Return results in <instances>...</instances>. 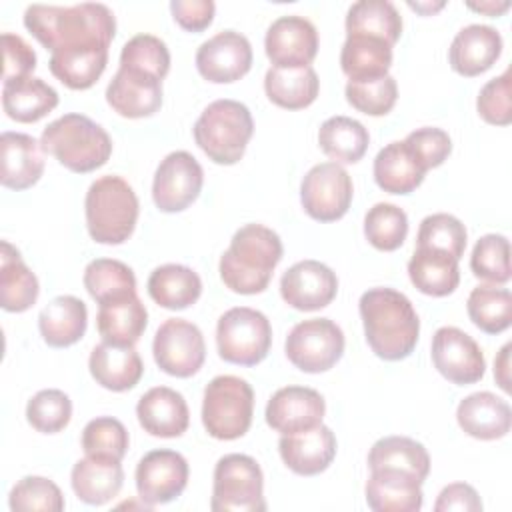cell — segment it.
I'll return each mask as SVG.
<instances>
[{"instance_id": "45", "label": "cell", "mask_w": 512, "mask_h": 512, "mask_svg": "<svg viewBox=\"0 0 512 512\" xmlns=\"http://www.w3.org/2000/svg\"><path fill=\"white\" fill-rule=\"evenodd\" d=\"M128 430L112 416H98L82 430V450L86 456L122 460L128 452Z\"/></svg>"}, {"instance_id": "55", "label": "cell", "mask_w": 512, "mask_h": 512, "mask_svg": "<svg viewBox=\"0 0 512 512\" xmlns=\"http://www.w3.org/2000/svg\"><path fill=\"white\" fill-rule=\"evenodd\" d=\"M170 12L180 28L202 32L212 24L216 4L212 0H172Z\"/></svg>"}, {"instance_id": "54", "label": "cell", "mask_w": 512, "mask_h": 512, "mask_svg": "<svg viewBox=\"0 0 512 512\" xmlns=\"http://www.w3.org/2000/svg\"><path fill=\"white\" fill-rule=\"evenodd\" d=\"M2 56H4L2 82L32 76V72L36 68V52L22 36L4 32L2 34Z\"/></svg>"}, {"instance_id": "2", "label": "cell", "mask_w": 512, "mask_h": 512, "mask_svg": "<svg viewBox=\"0 0 512 512\" xmlns=\"http://www.w3.org/2000/svg\"><path fill=\"white\" fill-rule=\"evenodd\" d=\"M358 310L366 342L378 358L396 362L412 354L420 320L406 294L388 286L370 288L360 296Z\"/></svg>"}, {"instance_id": "41", "label": "cell", "mask_w": 512, "mask_h": 512, "mask_svg": "<svg viewBox=\"0 0 512 512\" xmlns=\"http://www.w3.org/2000/svg\"><path fill=\"white\" fill-rule=\"evenodd\" d=\"M320 150L336 164L358 162L370 144L366 126L350 116H332L318 130Z\"/></svg>"}, {"instance_id": "25", "label": "cell", "mask_w": 512, "mask_h": 512, "mask_svg": "<svg viewBox=\"0 0 512 512\" xmlns=\"http://www.w3.org/2000/svg\"><path fill=\"white\" fill-rule=\"evenodd\" d=\"M458 426L476 440H498L510 432V404L492 392H474L456 408Z\"/></svg>"}, {"instance_id": "44", "label": "cell", "mask_w": 512, "mask_h": 512, "mask_svg": "<svg viewBox=\"0 0 512 512\" xmlns=\"http://www.w3.org/2000/svg\"><path fill=\"white\" fill-rule=\"evenodd\" d=\"M364 236L376 250H398L408 236L406 212L390 202L374 204L364 216Z\"/></svg>"}, {"instance_id": "20", "label": "cell", "mask_w": 512, "mask_h": 512, "mask_svg": "<svg viewBox=\"0 0 512 512\" xmlns=\"http://www.w3.org/2000/svg\"><path fill=\"white\" fill-rule=\"evenodd\" d=\"M106 102L124 118H148L162 106V80L142 70L118 68L106 88Z\"/></svg>"}, {"instance_id": "56", "label": "cell", "mask_w": 512, "mask_h": 512, "mask_svg": "<svg viewBox=\"0 0 512 512\" xmlns=\"http://www.w3.org/2000/svg\"><path fill=\"white\" fill-rule=\"evenodd\" d=\"M436 512H480L482 500L478 492L466 482H452L444 486L434 502Z\"/></svg>"}, {"instance_id": "15", "label": "cell", "mask_w": 512, "mask_h": 512, "mask_svg": "<svg viewBox=\"0 0 512 512\" xmlns=\"http://www.w3.org/2000/svg\"><path fill=\"white\" fill-rule=\"evenodd\" d=\"M434 368L452 384L468 386L482 380L486 360L478 342L456 326H442L432 336Z\"/></svg>"}, {"instance_id": "51", "label": "cell", "mask_w": 512, "mask_h": 512, "mask_svg": "<svg viewBox=\"0 0 512 512\" xmlns=\"http://www.w3.org/2000/svg\"><path fill=\"white\" fill-rule=\"evenodd\" d=\"M344 94L348 104L358 112L368 116H384L398 100V84L390 74L366 82L348 80Z\"/></svg>"}, {"instance_id": "46", "label": "cell", "mask_w": 512, "mask_h": 512, "mask_svg": "<svg viewBox=\"0 0 512 512\" xmlns=\"http://www.w3.org/2000/svg\"><path fill=\"white\" fill-rule=\"evenodd\" d=\"M468 232L466 226L452 214H430L420 222L416 244L422 248H434L460 260L466 250Z\"/></svg>"}, {"instance_id": "29", "label": "cell", "mask_w": 512, "mask_h": 512, "mask_svg": "<svg viewBox=\"0 0 512 512\" xmlns=\"http://www.w3.org/2000/svg\"><path fill=\"white\" fill-rule=\"evenodd\" d=\"M88 326L86 304L70 294L56 296L38 314L42 340L52 348H68L76 344Z\"/></svg>"}, {"instance_id": "38", "label": "cell", "mask_w": 512, "mask_h": 512, "mask_svg": "<svg viewBox=\"0 0 512 512\" xmlns=\"http://www.w3.org/2000/svg\"><path fill=\"white\" fill-rule=\"evenodd\" d=\"M108 64V48L86 46L56 50L50 56V72L70 90L92 88Z\"/></svg>"}, {"instance_id": "9", "label": "cell", "mask_w": 512, "mask_h": 512, "mask_svg": "<svg viewBox=\"0 0 512 512\" xmlns=\"http://www.w3.org/2000/svg\"><path fill=\"white\" fill-rule=\"evenodd\" d=\"M216 346L224 362L256 366L268 356L272 346L270 320L260 310L234 306L218 318Z\"/></svg>"}, {"instance_id": "57", "label": "cell", "mask_w": 512, "mask_h": 512, "mask_svg": "<svg viewBox=\"0 0 512 512\" xmlns=\"http://www.w3.org/2000/svg\"><path fill=\"white\" fill-rule=\"evenodd\" d=\"M510 350L512 344L506 342L494 360V378L504 392H510Z\"/></svg>"}, {"instance_id": "37", "label": "cell", "mask_w": 512, "mask_h": 512, "mask_svg": "<svg viewBox=\"0 0 512 512\" xmlns=\"http://www.w3.org/2000/svg\"><path fill=\"white\" fill-rule=\"evenodd\" d=\"M150 298L166 310H184L202 294L200 276L184 264H162L148 276Z\"/></svg>"}, {"instance_id": "3", "label": "cell", "mask_w": 512, "mask_h": 512, "mask_svg": "<svg viewBox=\"0 0 512 512\" xmlns=\"http://www.w3.org/2000/svg\"><path fill=\"white\" fill-rule=\"evenodd\" d=\"M282 254V240L272 228L244 224L220 256V278L236 294H260L268 288Z\"/></svg>"}, {"instance_id": "6", "label": "cell", "mask_w": 512, "mask_h": 512, "mask_svg": "<svg viewBox=\"0 0 512 512\" xmlns=\"http://www.w3.org/2000/svg\"><path fill=\"white\" fill-rule=\"evenodd\" d=\"M198 148L216 164H236L254 134V120L246 104L230 98L210 102L192 128Z\"/></svg>"}, {"instance_id": "22", "label": "cell", "mask_w": 512, "mask_h": 512, "mask_svg": "<svg viewBox=\"0 0 512 512\" xmlns=\"http://www.w3.org/2000/svg\"><path fill=\"white\" fill-rule=\"evenodd\" d=\"M502 54V36L488 24H468L454 36L448 62L460 76L472 78L492 68Z\"/></svg>"}, {"instance_id": "50", "label": "cell", "mask_w": 512, "mask_h": 512, "mask_svg": "<svg viewBox=\"0 0 512 512\" xmlns=\"http://www.w3.org/2000/svg\"><path fill=\"white\" fill-rule=\"evenodd\" d=\"M8 504L14 512H62L66 506L60 488L44 476H24L18 480L10 490Z\"/></svg>"}, {"instance_id": "16", "label": "cell", "mask_w": 512, "mask_h": 512, "mask_svg": "<svg viewBox=\"0 0 512 512\" xmlns=\"http://www.w3.org/2000/svg\"><path fill=\"white\" fill-rule=\"evenodd\" d=\"M200 76L214 84H230L246 76L252 68L250 40L236 30H222L196 50Z\"/></svg>"}, {"instance_id": "35", "label": "cell", "mask_w": 512, "mask_h": 512, "mask_svg": "<svg viewBox=\"0 0 512 512\" xmlns=\"http://www.w3.org/2000/svg\"><path fill=\"white\" fill-rule=\"evenodd\" d=\"M372 172L376 184L388 194H410L426 176V170L416 162L404 140L386 144L376 154Z\"/></svg>"}, {"instance_id": "11", "label": "cell", "mask_w": 512, "mask_h": 512, "mask_svg": "<svg viewBox=\"0 0 512 512\" xmlns=\"http://www.w3.org/2000/svg\"><path fill=\"white\" fill-rule=\"evenodd\" d=\"M352 196V178L336 162L312 166L300 184L302 208L318 222L340 220L348 212Z\"/></svg>"}, {"instance_id": "49", "label": "cell", "mask_w": 512, "mask_h": 512, "mask_svg": "<svg viewBox=\"0 0 512 512\" xmlns=\"http://www.w3.org/2000/svg\"><path fill=\"white\" fill-rule=\"evenodd\" d=\"M120 68L142 70L164 80L170 70L168 46L154 34H136L122 46Z\"/></svg>"}, {"instance_id": "23", "label": "cell", "mask_w": 512, "mask_h": 512, "mask_svg": "<svg viewBox=\"0 0 512 512\" xmlns=\"http://www.w3.org/2000/svg\"><path fill=\"white\" fill-rule=\"evenodd\" d=\"M144 432L156 438H178L188 430L190 410L184 396L168 386H154L136 404Z\"/></svg>"}, {"instance_id": "10", "label": "cell", "mask_w": 512, "mask_h": 512, "mask_svg": "<svg viewBox=\"0 0 512 512\" xmlns=\"http://www.w3.org/2000/svg\"><path fill=\"white\" fill-rule=\"evenodd\" d=\"M344 332L330 318L298 322L286 336V358L302 372L320 374L330 370L344 354Z\"/></svg>"}, {"instance_id": "48", "label": "cell", "mask_w": 512, "mask_h": 512, "mask_svg": "<svg viewBox=\"0 0 512 512\" xmlns=\"http://www.w3.org/2000/svg\"><path fill=\"white\" fill-rule=\"evenodd\" d=\"M472 274L492 284H506L510 280V244L502 234H484L474 244L470 256Z\"/></svg>"}, {"instance_id": "21", "label": "cell", "mask_w": 512, "mask_h": 512, "mask_svg": "<svg viewBox=\"0 0 512 512\" xmlns=\"http://www.w3.org/2000/svg\"><path fill=\"white\" fill-rule=\"evenodd\" d=\"M278 452L294 474L316 476L332 464L336 456V436L328 426L318 424L294 434H282Z\"/></svg>"}, {"instance_id": "43", "label": "cell", "mask_w": 512, "mask_h": 512, "mask_svg": "<svg viewBox=\"0 0 512 512\" xmlns=\"http://www.w3.org/2000/svg\"><path fill=\"white\" fill-rule=\"evenodd\" d=\"M468 316L486 334H500L512 324V294L496 284L476 286L466 302Z\"/></svg>"}, {"instance_id": "8", "label": "cell", "mask_w": 512, "mask_h": 512, "mask_svg": "<svg viewBox=\"0 0 512 512\" xmlns=\"http://www.w3.org/2000/svg\"><path fill=\"white\" fill-rule=\"evenodd\" d=\"M210 508L214 512H264V474L248 454H226L214 466Z\"/></svg>"}, {"instance_id": "17", "label": "cell", "mask_w": 512, "mask_h": 512, "mask_svg": "<svg viewBox=\"0 0 512 512\" xmlns=\"http://www.w3.org/2000/svg\"><path fill=\"white\" fill-rule=\"evenodd\" d=\"M264 50L276 68L310 66L318 54V30L304 16H280L266 30Z\"/></svg>"}, {"instance_id": "7", "label": "cell", "mask_w": 512, "mask_h": 512, "mask_svg": "<svg viewBox=\"0 0 512 512\" xmlns=\"http://www.w3.org/2000/svg\"><path fill=\"white\" fill-rule=\"evenodd\" d=\"M252 414L254 390L244 378L222 374L206 384L202 398V424L212 438H242L252 424Z\"/></svg>"}, {"instance_id": "32", "label": "cell", "mask_w": 512, "mask_h": 512, "mask_svg": "<svg viewBox=\"0 0 512 512\" xmlns=\"http://www.w3.org/2000/svg\"><path fill=\"white\" fill-rule=\"evenodd\" d=\"M96 326L104 342L134 346L146 330L148 312L138 294L98 304Z\"/></svg>"}, {"instance_id": "30", "label": "cell", "mask_w": 512, "mask_h": 512, "mask_svg": "<svg viewBox=\"0 0 512 512\" xmlns=\"http://www.w3.org/2000/svg\"><path fill=\"white\" fill-rule=\"evenodd\" d=\"M58 106V92L42 78L26 76L2 82V108L8 118L32 124Z\"/></svg>"}, {"instance_id": "52", "label": "cell", "mask_w": 512, "mask_h": 512, "mask_svg": "<svg viewBox=\"0 0 512 512\" xmlns=\"http://www.w3.org/2000/svg\"><path fill=\"white\" fill-rule=\"evenodd\" d=\"M510 70L488 80L476 98V110L480 118L494 126H508L512 122V104H510Z\"/></svg>"}, {"instance_id": "58", "label": "cell", "mask_w": 512, "mask_h": 512, "mask_svg": "<svg viewBox=\"0 0 512 512\" xmlns=\"http://www.w3.org/2000/svg\"><path fill=\"white\" fill-rule=\"evenodd\" d=\"M470 10L474 12H480V14H486V16H500L504 14L508 8H510V2L504 0V2H494V0H488V2H468L466 4Z\"/></svg>"}, {"instance_id": "5", "label": "cell", "mask_w": 512, "mask_h": 512, "mask_svg": "<svg viewBox=\"0 0 512 512\" xmlns=\"http://www.w3.org/2000/svg\"><path fill=\"white\" fill-rule=\"evenodd\" d=\"M138 198L134 188L120 176L96 178L84 198L86 228L98 244L126 242L138 220Z\"/></svg>"}, {"instance_id": "19", "label": "cell", "mask_w": 512, "mask_h": 512, "mask_svg": "<svg viewBox=\"0 0 512 512\" xmlns=\"http://www.w3.org/2000/svg\"><path fill=\"white\" fill-rule=\"evenodd\" d=\"M326 402L308 386H284L266 404V424L280 434H294L322 424Z\"/></svg>"}, {"instance_id": "13", "label": "cell", "mask_w": 512, "mask_h": 512, "mask_svg": "<svg viewBox=\"0 0 512 512\" xmlns=\"http://www.w3.org/2000/svg\"><path fill=\"white\" fill-rule=\"evenodd\" d=\"M204 184V170L200 162L186 150L170 152L160 160L154 182L152 200L162 212H182L200 196Z\"/></svg>"}, {"instance_id": "27", "label": "cell", "mask_w": 512, "mask_h": 512, "mask_svg": "<svg viewBox=\"0 0 512 512\" xmlns=\"http://www.w3.org/2000/svg\"><path fill=\"white\" fill-rule=\"evenodd\" d=\"M370 472H392L418 480L430 474L428 450L408 436H384L376 440L368 452Z\"/></svg>"}, {"instance_id": "14", "label": "cell", "mask_w": 512, "mask_h": 512, "mask_svg": "<svg viewBox=\"0 0 512 512\" xmlns=\"http://www.w3.org/2000/svg\"><path fill=\"white\" fill-rule=\"evenodd\" d=\"M190 468L186 458L168 448L150 450L136 466V492L138 498L148 506L168 504L176 500L188 484Z\"/></svg>"}, {"instance_id": "18", "label": "cell", "mask_w": 512, "mask_h": 512, "mask_svg": "<svg viewBox=\"0 0 512 512\" xmlns=\"http://www.w3.org/2000/svg\"><path fill=\"white\" fill-rule=\"evenodd\" d=\"M338 292L336 272L318 260H300L280 278L282 300L302 312L326 308Z\"/></svg>"}, {"instance_id": "36", "label": "cell", "mask_w": 512, "mask_h": 512, "mask_svg": "<svg viewBox=\"0 0 512 512\" xmlns=\"http://www.w3.org/2000/svg\"><path fill=\"white\" fill-rule=\"evenodd\" d=\"M264 92L268 100L286 110H302L310 106L320 92V80L312 66L276 68L264 76Z\"/></svg>"}, {"instance_id": "12", "label": "cell", "mask_w": 512, "mask_h": 512, "mask_svg": "<svg viewBox=\"0 0 512 512\" xmlns=\"http://www.w3.org/2000/svg\"><path fill=\"white\" fill-rule=\"evenodd\" d=\"M152 354L162 372L190 378L206 360L204 336L196 324L184 318H168L154 334Z\"/></svg>"}, {"instance_id": "59", "label": "cell", "mask_w": 512, "mask_h": 512, "mask_svg": "<svg viewBox=\"0 0 512 512\" xmlns=\"http://www.w3.org/2000/svg\"><path fill=\"white\" fill-rule=\"evenodd\" d=\"M408 6L412 8V10H416V12H422V14H432V12H436V10H440L442 6H444V2H438V4H420V2H408Z\"/></svg>"}, {"instance_id": "53", "label": "cell", "mask_w": 512, "mask_h": 512, "mask_svg": "<svg viewBox=\"0 0 512 512\" xmlns=\"http://www.w3.org/2000/svg\"><path fill=\"white\" fill-rule=\"evenodd\" d=\"M404 144L426 172L430 168H438L440 164H444V160L452 152V140L448 132L434 126H424L410 132L404 138Z\"/></svg>"}, {"instance_id": "24", "label": "cell", "mask_w": 512, "mask_h": 512, "mask_svg": "<svg viewBox=\"0 0 512 512\" xmlns=\"http://www.w3.org/2000/svg\"><path fill=\"white\" fill-rule=\"evenodd\" d=\"M2 172L0 182L10 190H26L34 186L44 172L42 144L24 132H2L0 136Z\"/></svg>"}, {"instance_id": "4", "label": "cell", "mask_w": 512, "mask_h": 512, "mask_svg": "<svg viewBox=\"0 0 512 512\" xmlns=\"http://www.w3.org/2000/svg\"><path fill=\"white\" fill-rule=\"evenodd\" d=\"M42 150L70 172L86 174L104 166L112 154L108 132L84 114H64L50 122L40 136Z\"/></svg>"}, {"instance_id": "26", "label": "cell", "mask_w": 512, "mask_h": 512, "mask_svg": "<svg viewBox=\"0 0 512 512\" xmlns=\"http://www.w3.org/2000/svg\"><path fill=\"white\" fill-rule=\"evenodd\" d=\"M88 368L96 384L112 392L134 388L144 374L142 358L134 346H116L104 340L92 348Z\"/></svg>"}, {"instance_id": "34", "label": "cell", "mask_w": 512, "mask_h": 512, "mask_svg": "<svg viewBox=\"0 0 512 512\" xmlns=\"http://www.w3.org/2000/svg\"><path fill=\"white\" fill-rule=\"evenodd\" d=\"M364 494L374 512H418L424 504L422 484L392 472H370Z\"/></svg>"}, {"instance_id": "42", "label": "cell", "mask_w": 512, "mask_h": 512, "mask_svg": "<svg viewBox=\"0 0 512 512\" xmlns=\"http://www.w3.org/2000/svg\"><path fill=\"white\" fill-rule=\"evenodd\" d=\"M84 288L98 302H112L136 294V276L132 268L114 258H96L84 268Z\"/></svg>"}, {"instance_id": "39", "label": "cell", "mask_w": 512, "mask_h": 512, "mask_svg": "<svg viewBox=\"0 0 512 512\" xmlns=\"http://www.w3.org/2000/svg\"><path fill=\"white\" fill-rule=\"evenodd\" d=\"M346 36H370L394 46L402 34V16L388 0H360L348 8Z\"/></svg>"}, {"instance_id": "40", "label": "cell", "mask_w": 512, "mask_h": 512, "mask_svg": "<svg viewBox=\"0 0 512 512\" xmlns=\"http://www.w3.org/2000/svg\"><path fill=\"white\" fill-rule=\"evenodd\" d=\"M340 66L352 82L382 78L392 66V46L370 36H346Z\"/></svg>"}, {"instance_id": "31", "label": "cell", "mask_w": 512, "mask_h": 512, "mask_svg": "<svg viewBox=\"0 0 512 512\" xmlns=\"http://www.w3.org/2000/svg\"><path fill=\"white\" fill-rule=\"evenodd\" d=\"M410 282L426 296L442 298L452 294L460 284L458 260L434 248L416 246L408 260Z\"/></svg>"}, {"instance_id": "47", "label": "cell", "mask_w": 512, "mask_h": 512, "mask_svg": "<svg viewBox=\"0 0 512 512\" xmlns=\"http://www.w3.org/2000/svg\"><path fill=\"white\" fill-rule=\"evenodd\" d=\"M72 418V400L58 388L36 392L26 404L28 424L42 434L62 432Z\"/></svg>"}, {"instance_id": "28", "label": "cell", "mask_w": 512, "mask_h": 512, "mask_svg": "<svg viewBox=\"0 0 512 512\" xmlns=\"http://www.w3.org/2000/svg\"><path fill=\"white\" fill-rule=\"evenodd\" d=\"M70 484L78 500L90 506H102L122 490L124 470L118 460L86 456L72 466Z\"/></svg>"}, {"instance_id": "33", "label": "cell", "mask_w": 512, "mask_h": 512, "mask_svg": "<svg viewBox=\"0 0 512 512\" xmlns=\"http://www.w3.org/2000/svg\"><path fill=\"white\" fill-rule=\"evenodd\" d=\"M36 274L24 264L20 252L2 240L0 252V306L6 312H26L38 300Z\"/></svg>"}, {"instance_id": "1", "label": "cell", "mask_w": 512, "mask_h": 512, "mask_svg": "<svg viewBox=\"0 0 512 512\" xmlns=\"http://www.w3.org/2000/svg\"><path fill=\"white\" fill-rule=\"evenodd\" d=\"M26 30L50 52L66 48H108L116 34L114 12L106 4H32L24 12Z\"/></svg>"}]
</instances>
